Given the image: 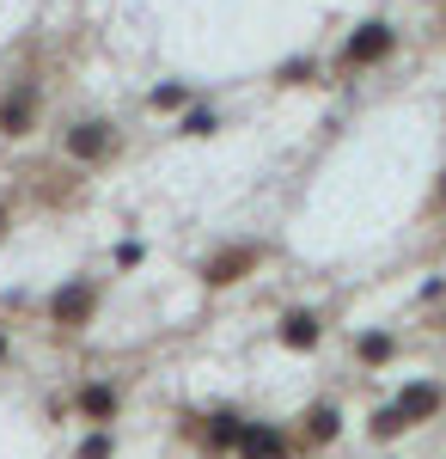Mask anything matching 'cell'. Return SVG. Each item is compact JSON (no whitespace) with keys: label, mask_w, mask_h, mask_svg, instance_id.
<instances>
[{"label":"cell","mask_w":446,"mask_h":459,"mask_svg":"<svg viewBox=\"0 0 446 459\" xmlns=\"http://www.w3.org/2000/svg\"><path fill=\"white\" fill-rule=\"evenodd\" d=\"M0 361H6V331H0Z\"/></svg>","instance_id":"obj_20"},{"label":"cell","mask_w":446,"mask_h":459,"mask_svg":"<svg viewBox=\"0 0 446 459\" xmlns=\"http://www.w3.org/2000/svg\"><path fill=\"white\" fill-rule=\"evenodd\" d=\"M434 411H441V392H434V386H410L398 404H385V411L373 417V435H379V441H391L398 429L422 423V417H434Z\"/></svg>","instance_id":"obj_1"},{"label":"cell","mask_w":446,"mask_h":459,"mask_svg":"<svg viewBox=\"0 0 446 459\" xmlns=\"http://www.w3.org/2000/svg\"><path fill=\"white\" fill-rule=\"evenodd\" d=\"M184 135H214V110H190L184 117Z\"/></svg>","instance_id":"obj_14"},{"label":"cell","mask_w":446,"mask_h":459,"mask_svg":"<svg viewBox=\"0 0 446 459\" xmlns=\"http://www.w3.org/2000/svg\"><path fill=\"white\" fill-rule=\"evenodd\" d=\"M31 129H37V86L19 80V86L0 92V135H6V142H25Z\"/></svg>","instance_id":"obj_4"},{"label":"cell","mask_w":446,"mask_h":459,"mask_svg":"<svg viewBox=\"0 0 446 459\" xmlns=\"http://www.w3.org/2000/svg\"><path fill=\"white\" fill-rule=\"evenodd\" d=\"M80 459H110V435H86V441H80Z\"/></svg>","instance_id":"obj_13"},{"label":"cell","mask_w":446,"mask_h":459,"mask_svg":"<svg viewBox=\"0 0 446 459\" xmlns=\"http://www.w3.org/2000/svg\"><path fill=\"white\" fill-rule=\"evenodd\" d=\"M80 417H86V423H110V417H116V386H104V380L80 386Z\"/></svg>","instance_id":"obj_8"},{"label":"cell","mask_w":446,"mask_h":459,"mask_svg":"<svg viewBox=\"0 0 446 459\" xmlns=\"http://www.w3.org/2000/svg\"><path fill=\"white\" fill-rule=\"evenodd\" d=\"M281 343H287V350H312V343H318V318L312 313H287L281 318Z\"/></svg>","instance_id":"obj_9"},{"label":"cell","mask_w":446,"mask_h":459,"mask_svg":"<svg viewBox=\"0 0 446 459\" xmlns=\"http://www.w3.org/2000/svg\"><path fill=\"white\" fill-rule=\"evenodd\" d=\"M391 49H398V31L373 19V25H361V31L343 43V68H373V62H385V56H391Z\"/></svg>","instance_id":"obj_5"},{"label":"cell","mask_w":446,"mask_h":459,"mask_svg":"<svg viewBox=\"0 0 446 459\" xmlns=\"http://www.w3.org/2000/svg\"><path fill=\"white\" fill-rule=\"evenodd\" d=\"M337 423H343V417H337V404H318V411L306 417V435H312V441H330Z\"/></svg>","instance_id":"obj_10"},{"label":"cell","mask_w":446,"mask_h":459,"mask_svg":"<svg viewBox=\"0 0 446 459\" xmlns=\"http://www.w3.org/2000/svg\"><path fill=\"white\" fill-rule=\"evenodd\" d=\"M92 313H99V288L92 282H68L49 294V325L56 331H80V325H92Z\"/></svg>","instance_id":"obj_3"},{"label":"cell","mask_w":446,"mask_h":459,"mask_svg":"<svg viewBox=\"0 0 446 459\" xmlns=\"http://www.w3.org/2000/svg\"><path fill=\"white\" fill-rule=\"evenodd\" d=\"M391 350H398V343H391L385 331H373V337H361V361H391Z\"/></svg>","instance_id":"obj_12"},{"label":"cell","mask_w":446,"mask_h":459,"mask_svg":"<svg viewBox=\"0 0 446 459\" xmlns=\"http://www.w3.org/2000/svg\"><path fill=\"white\" fill-rule=\"evenodd\" d=\"M116 264H123V270H135V264H141V246H135V239H129V246H116Z\"/></svg>","instance_id":"obj_17"},{"label":"cell","mask_w":446,"mask_h":459,"mask_svg":"<svg viewBox=\"0 0 446 459\" xmlns=\"http://www.w3.org/2000/svg\"><path fill=\"white\" fill-rule=\"evenodd\" d=\"M441 209H446V172H441Z\"/></svg>","instance_id":"obj_18"},{"label":"cell","mask_w":446,"mask_h":459,"mask_svg":"<svg viewBox=\"0 0 446 459\" xmlns=\"http://www.w3.org/2000/svg\"><path fill=\"white\" fill-rule=\"evenodd\" d=\"M0 233H6V203H0Z\"/></svg>","instance_id":"obj_19"},{"label":"cell","mask_w":446,"mask_h":459,"mask_svg":"<svg viewBox=\"0 0 446 459\" xmlns=\"http://www.w3.org/2000/svg\"><path fill=\"white\" fill-rule=\"evenodd\" d=\"M233 447H239L244 459H287V441H281L275 429H263V423H239Z\"/></svg>","instance_id":"obj_7"},{"label":"cell","mask_w":446,"mask_h":459,"mask_svg":"<svg viewBox=\"0 0 446 459\" xmlns=\"http://www.w3.org/2000/svg\"><path fill=\"white\" fill-rule=\"evenodd\" d=\"M184 105V86H159V92H153V110H177Z\"/></svg>","instance_id":"obj_15"},{"label":"cell","mask_w":446,"mask_h":459,"mask_svg":"<svg viewBox=\"0 0 446 459\" xmlns=\"http://www.w3.org/2000/svg\"><path fill=\"white\" fill-rule=\"evenodd\" d=\"M62 147H68V160H80V166H99V160L116 153V129L104 117H80L68 135H62Z\"/></svg>","instance_id":"obj_2"},{"label":"cell","mask_w":446,"mask_h":459,"mask_svg":"<svg viewBox=\"0 0 446 459\" xmlns=\"http://www.w3.org/2000/svg\"><path fill=\"white\" fill-rule=\"evenodd\" d=\"M312 74H318L312 62H287V68H281V80H287V86H300V80H312Z\"/></svg>","instance_id":"obj_16"},{"label":"cell","mask_w":446,"mask_h":459,"mask_svg":"<svg viewBox=\"0 0 446 459\" xmlns=\"http://www.w3.org/2000/svg\"><path fill=\"white\" fill-rule=\"evenodd\" d=\"M263 264V246H227V251H214L202 264V282L208 288H233L244 276V270H257Z\"/></svg>","instance_id":"obj_6"},{"label":"cell","mask_w":446,"mask_h":459,"mask_svg":"<svg viewBox=\"0 0 446 459\" xmlns=\"http://www.w3.org/2000/svg\"><path fill=\"white\" fill-rule=\"evenodd\" d=\"M233 435H239V417H208V447H233Z\"/></svg>","instance_id":"obj_11"}]
</instances>
